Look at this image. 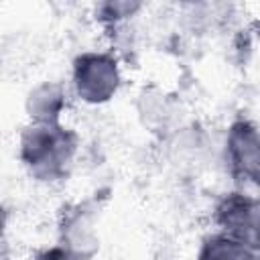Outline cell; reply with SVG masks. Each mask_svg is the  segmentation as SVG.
Masks as SVG:
<instances>
[{
    "mask_svg": "<svg viewBox=\"0 0 260 260\" xmlns=\"http://www.w3.org/2000/svg\"><path fill=\"white\" fill-rule=\"evenodd\" d=\"M225 165L240 185H258L260 177V138L258 128L248 118L232 122L225 136Z\"/></svg>",
    "mask_w": 260,
    "mask_h": 260,
    "instance_id": "cell-4",
    "label": "cell"
},
{
    "mask_svg": "<svg viewBox=\"0 0 260 260\" xmlns=\"http://www.w3.org/2000/svg\"><path fill=\"white\" fill-rule=\"evenodd\" d=\"M181 2H185V4H205L209 0H181Z\"/></svg>",
    "mask_w": 260,
    "mask_h": 260,
    "instance_id": "cell-9",
    "label": "cell"
},
{
    "mask_svg": "<svg viewBox=\"0 0 260 260\" xmlns=\"http://www.w3.org/2000/svg\"><path fill=\"white\" fill-rule=\"evenodd\" d=\"M146 0H95V18L104 26H118L134 18Z\"/></svg>",
    "mask_w": 260,
    "mask_h": 260,
    "instance_id": "cell-8",
    "label": "cell"
},
{
    "mask_svg": "<svg viewBox=\"0 0 260 260\" xmlns=\"http://www.w3.org/2000/svg\"><path fill=\"white\" fill-rule=\"evenodd\" d=\"M79 136L61 122H30L18 140V158L30 177L45 183L69 175Z\"/></svg>",
    "mask_w": 260,
    "mask_h": 260,
    "instance_id": "cell-1",
    "label": "cell"
},
{
    "mask_svg": "<svg viewBox=\"0 0 260 260\" xmlns=\"http://www.w3.org/2000/svg\"><path fill=\"white\" fill-rule=\"evenodd\" d=\"M93 225V209H89L87 205H75L73 209H67L59 228V246L67 250L69 256H89L95 248Z\"/></svg>",
    "mask_w": 260,
    "mask_h": 260,
    "instance_id": "cell-5",
    "label": "cell"
},
{
    "mask_svg": "<svg viewBox=\"0 0 260 260\" xmlns=\"http://www.w3.org/2000/svg\"><path fill=\"white\" fill-rule=\"evenodd\" d=\"M71 81L75 95L81 102L89 106H102L118 93L122 81L118 59L112 53L102 51L81 53L73 61Z\"/></svg>",
    "mask_w": 260,
    "mask_h": 260,
    "instance_id": "cell-2",
    "label": "cell"
},
{
    "mask_svg": "<svg viewBox=\"0 0 260 260\" xmlns=\"http://www.w3.org/2000/svg\"><path fill=\"white\" fill-rule=\"evenodd\" d=\"M201 260H252L258 256L256 250L246 246L244 242L219 232L213 236H207L201 242V250L197 252Z\"/></svg>",
    "mask_w": 260,
    "mask_h": 260,
    "instance_id": "cell-7",
    "label": "cell"
},
{
    "mask_svg": "<svg viewBox=\"0 0 260 260\" xmlns=\"http://www.w3.org/2000/svg\"><path fill=\"white\" fill-rule=\"evenodd\" d=\"M213 221L219 232L260 250V203L244 191L225 193L213 207Z\"/></svg>",
    "mask_w": 260,
    "mask_h": 260,
    "instance_id": "cell-3",
    "label": "cell"
},
{
    "mask_svg": "<svg viewBox=\"0 0 260 260\" xmlns=\"http://www.w3.org/2000/svg\"><path fill=\"white\" fill-rule=\"evenodd\" d=\"M24 106L30 122H61V114L65 110V91L59 83L43 81L30 89Z\"/></svg>",
    "mask_w": 260,
    "mask_h": 260,
    "instance_id": "cell-6",
    "label": "cell"
}]
</instances>
